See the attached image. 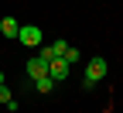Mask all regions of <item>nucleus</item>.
<instances>
[{
	"label": "nucleus",
	"mask_w": 123,
	"mask_h": 113,
	"mask_svg": "<svg viewBox=\"0 0 123 113\" xmlns=\"http://www.w3.org/2000/svg\"><path fill=\"white\" fill-rule=\"evenodd\" d=\"M0 86H4V72H0Z\"/></svg>",
	"instance_id": "obj_11"
},
{
	"label": "nucleus",
	"mask_w": 123,
	"mask_h": 113,
	"mask_svg": "<svg viewBox=\"0 0 123 113\" xmlns=\"http://www.w3.org/2000/svg\"><path fill=\"white\" fill-rule=\"evenodd\" d=\"M106 72H110V62H106V58H89V65H86V89H92V86H96V82H103V79H106Z\"/></svg>",
	"instance_id": "obj_1"
},
{
	"label": "nucleus",
	"mask_w": 123,
	"mask_h": 113,
	"mask_svg": "<svg viewBox=\"0 0 123 113\" xmlns=\"http://www.w3.org/2000/svg\"><path fill=\"white\" fill-rule=\"evenodd\" d=\"M0 34H4V38H17V34H21L17 17H4V21H0Z\"/></svg>",
	"instance_id": "obj_5"
},
{
	"label": "nucleus",
	"mask_w": 123,
	"mask_h": 113,
	"mask_svg": "<svg viewBox=\"0 0 123 113\" xmlns=\"http://www.w3.org/2000/svg\"><path fill=\"white\" fill-rule=\"evenodd\" d=\"M51 48H55V55L62 58V55L68 52V41H65V38H58V41H51Z\"/></svg>",
	"instance_id": "obj_8"
},
{
	"label": "nucleus",
	"mask_w": 123,
	"mask_h": 113,
	"mask_svg": "<svg viewBox=\"0 0 123 113\" xmlns=\"http://www.w3.org/2000/svg\"><path fill=\"white\" fill-rule=\"evenodd\" d=\"M62 58H65V62H68V65H72V62H79V58H82V52H79V48H72V45H68V52H65V55H62Z\"/></svg>",
	"instance_id": "obj_9"
},
{
	"label": "nucleus",
	"mask_w": 123,
	"mask_h": 113,
	"mask_svg": "<svg viewBox=\"0 0 123 113\" xmlns=\"http://www.w3.org/2000/svg\"><path fill=\"white\" fill-rule=\"evenodd\" d=\"M48 75L55 79V82L68 79V62H65V58H51V62H48Z\"/></svg>",
	"instance_id": "obj_3"
},
{
	"label": "nucleus",
	"mask_w": 123,
	"mask_h": 113,
	"mask_svg": "<svg viewBox=\"0 0 123 113\" xmlns=\"http://www.w3.org/2000/svg\"><path fill=\"white\" fill-rule=\"evenodd\" d=\"M38 58L51 62V58H58V55H55V48H51V45H44V41H41V45H38Z\"/></svg>",
	"instance_id": "obj_7"
},
{
	"label": "nucleus",
	"mask_w": 123,
	"mask_h": 113,
	"mask_svg": "<svg viewBox=\"0 0 123 113\" xmlns=\"http://www.w3.org/2000/svg\"><path fill=\"white\" fill-rule=\"evenodd\" d=\"M10 100H14V96H10V89H7V86H0V103H10Z\"/></svg>",
	"instance_id": "obj_10"
},
{
	"label": "nucleus",
	"mask_w": 123,
	"mask_h": 113,
	"mask_svg": "<svg viewBox=\"0 0 123 113\" xmlns=\"http://www.w3.org/2000/svg\"><path fill=\"white\" fill-rule=\"evenodd\" d=\"M17 41H21L24 48H38V45L44 41V34H41V27H34V24H21V34H17Z\"/></svg>",
	"instance_id": "obj_2"
},
{
	"label": "nucleus",
	"mask_w": 123,
	"mask_h": 113,
	"mask_svg": "<svg viewBox=\"0 0 123 113\" xmlns=\"http://www.w3.org/2000/svg\"><path fill=\"white\" fill-rule=\"evenodd\" d=\"M27 75H31V79H41V75H48V62L34 55V58L27 62Z\"/></svg>",
	"instance_id": "obj_4"
},
{
	"label": "nucleus",
	"mask_w": 123,
	"mask_h": 113,
	"mask_svg": "<svg viewBox=\"0 0 123 113\" xmlns=\"http://www.w3.org/2000/svg\"><path fill=\"white\" fill-rule=\"evenodd\" d=\"M34 89H38V93H51V89H55V79H51V75L34 79Z\"/></svg>",
	"instance_id": "obj_6"
}]
</instances>
